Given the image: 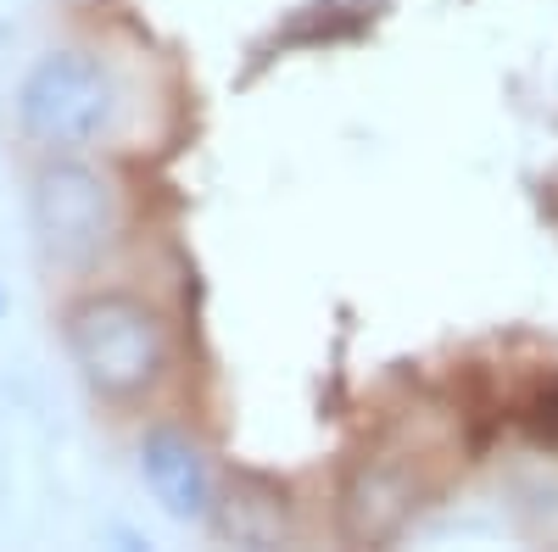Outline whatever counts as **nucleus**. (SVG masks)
Listing matches in <instances>:
<instances>
[{
    "instance_id": "f257e3e1",
    "label": "nucleus",
    "mask_w": 558,
    "mask_h": 552,
    "mask_svg": "<svg viewBox=\"0 0 558 552\" xmlns=\"http://www.w3.org/2000/svg\"><path fill=\"white\" fill-rule=\"evenodd\" d=\"M62 346L101 402H140L168 375V324L129 291L78 296L62 312Z\"/></svg>"
},
{
    "instance_id": "f03ea898",
    "label": "nucleus",
    "mask_w": 558,
    "mask_h": 552,
    "mask_svg": "<svg viewBox=\"0 0 558 552\" xmlns=\"http://www.w3.org/2000/svg\"><path fill=\"white\" fill-rule=\"evenodd\" d=\"M118 78L96 51H45L17 84V123L45 151H89L118 123Z\"/></svg>"
},
{
    "instance_id": "7ed1b4c3",
    "label": "nucleus",
    "mask_w": 558,
    "mask_h": 552,
    "mask_svg": "<svg viewBox=\"0 0 558 552\" xmlns=\"http://www.w3.org/2000/svg\"><path fill=\"white\" fill-rule=\"evenodd\" d=\"M28 223L45 262L89 268L118 235V196L96 162L78 151H51L28 179Z\"/></svg>"
},
{
    "instance_id": "20e7f679",
    "label": "nucleus",
    "mask_w": 558,
    "mask_h": 552,
    "mask_svg": "<svg viewBox=\"0 0 558 552\" xmlns=\"http://www.w3.org/2000/svg\"><path fill=\"white\" fill-rule=\"evenodd\" d=\"M140 480L157 496V508L179 525H202V519L218 514L213 464L179 425H151L140 436Z\"/></svg>"
},
{
    "instance_id": "39448f33",
    "label": "nucleus",
    "mask_w": 558,
    "mask_h": 552,
    "mask_svg": "<svg viewBox=\"0 0 558 552\" xmlns=\"http://www.w3.org/2000/svg\"><path fill=\"white\" fill-rule=\"evenodd\" d=\"M341 519H347V536H357V541L397 536L402 519H408V480L386 464H375V469L363 464L352 475L347 496H341Z\"/></svg>"
},
{
    "instance_id": "423d86ee",
    "label": "nucleus",
    "mask_w": 558,
    "mask_h": 552,
    "mask_svg": "<svg viewBox=\"0 0 558 552\" xmlns=\"http://www.w3.org/2000/svg\"><path fill=\"white\" fill-rule=\"evenodd\" d=\"M0 318H7V291H0Z\"/></svg>"
}]
</instances>
